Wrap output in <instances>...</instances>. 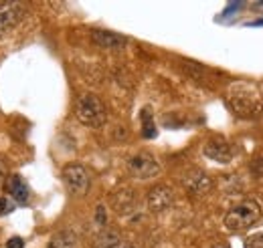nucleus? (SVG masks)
Here are the masks:
<instances>
[{"mask_svg":"<svg viewBox=\"0 0 263 248\" xmlns=\"http://www.w3.org/2000/svg\"><path fill=\"white\" fill-rule=\"evenodd\" d=\"M263 218V206L259 200L255 198H247L243 202H239L237 206H233L227 216H225V226L231 232H243L249 230L251 226H255Z\"/></svg>","mask_w":263,"mask_h":248,"instance_id":"f257e3e1","label":"nucleus"},{"mask_svg":"<svg viewBox=\"0 0 263 248\" xmlns=\"http://www.w3.org/2000/svg\"><path fill=\"white\" fill-rule=\"evenodd\" d=\"M229 103H231V107H233L239 115H243V117H253V115H257L263 107V99H261V95H259V91H257V87H253V85H249V83H239V85H235V87L231 89Z\"/></svg>","mask_w":263,"mask_h":248,"instance_id":"f03ea898","label":"nucleus"},{"mask_svg":"<svg viewBox=\"0 0 263 248\" xmlns=\"http://www.w3.org/2000/svg\"><path fill=\"white\" fill-rule=\"evenodd\" d=\"M75 113L81 123L93 127V129H99L107 121V109H105L103 101L93 93H85L83 97H79V101L75 105Z\"/></svg>","mask_w":263,"mask_h":248,"instance_id":"7ed1b4c3","label":"nucleus"},{"mask_svg":"<svg viewBox=\"0 0 263 248\" xmlns=\"http://www.w3.org/2000/svg\"><path fill=\"white\" fill-rule=\"evenodd\" d=\"M128 172L138 180H150L160 174V163L156 161V157L152 154L140 152L128 159Z\"/></svg>","mask_w":263,"mask_h":248,"instance_id":"20e7f679","label":"nucleus"},{"mask_svg":"<svg viewBox=\"0 0 263 248\" xmlns=\"http://www.w3.org/2000/svg\"><path fill=\"white\" fill-rule=\"evenodd\" d=\"M63 182H65L67 190L75 196H85L89 192V186H91L87 170L79 163H69L63 170Z\"/></svg>","mask_w":263,"mask_h":248,"instance_id":"39448f33","label":"nucleus"},{"mask_svg":"<svg viewBox=\"0 0 263 248\" xmlns=\"http://www.w3.org/2000/svg\"><path fill=\"white\" fill-rule=\"evenodd\" d=\"M148 208L152 212H164L166 208L174 202V194L168 186H154L148 192Z\"/></svg>","mask_w":263,"mask_h":248,"instance_id":"423d86ee","label":"nucleus"},{"mask_svg":"<svg viewBox=\"0 0 263 248\" xmlns=\"http://www.w3.org/2000/svg\"><path fill=\"white\" fill-rule=\"evenodd\" d=\"M91 40H93V45H98L99 49H124L128 45L126 36H122L118 32L103 31V29L91 31Z\"/></svg>","mask_w":263,"mask_h":248,"instance_id":"0eeeda50","label":"nucleus"},{"mask_svg":"<svg viewBox=\"0 0 263 248\" xmlns=\"http://www.w3.org/2000/svg\"><path fill=\"white\" fill-rule=\"evenodd\" d=\"M202 152L206 157H211L213 161H219V163H229L233 157V150L225 139H209L204 143Z\"/></svg>","mask_w":263,"mask_h":248,"instance_id":"6e6552de","label":"nucleus"},{"mask_svg":"<svg viewBox=\"0 0 263 248\" xmlns=\"http://www.w3.org/2000/svg\"><path fill=\"white\" fill-rule=\"evenodd\" d=\"M184 188H186L193 196H204L206 192H211L213 182H211V178H209L206 174H202L200 170H193V172H189L186 178H184Z\"/></svg>","mask_w":263,"mask_h":248,"instance_id":"1a4fd4ad","label":"nucleus"},{"mask_svg":"<svg viewBox=\"0 0 263 248\" xmlns=\"http://www.w3.org/2000/svg\"><path fill=\"white\" fill-rule=\"evenodd\" d=\"M23 6L21 4H0V36L10 31L21 18H23Z\"/></svg>","mask_w":263,"mask_h":248,"instance_id":"9d476101","label":"nucleus"},{"mask_svg":"<svg viewBox=\"0 0 263 248\" xmlns=\"http://www.w3.org/2000/svg\"><path fill=\"white\" fill-rule=\"evenodd\" d=\"M111 206L118 214H130L136 206V196L130 188H122L111 196Z\"/></svg>","mask_w":263,"mask_h":248,"instance_id":"9b49d317","label":"nucleus"},{"mask_svg":"<svg viewBox=\"0 0 263 248\" xmlns=\"http://www.w3.org/2000/svg\"><path fill=\"white\" fill-rule=\"evenodd\" d=\"M6 190H8V194H10L18 204H25V202L29 200V186H27L25 180H23L21 176H16V174H12V176L6 178Z\"/></svg>","mask_w":263,"mask_h":248,"instance_id":"f8f14e48","label":"nucleus"},{"mask_svg":"<svg viewBox=\"0 0 263 248\" xmlns=\"http://www.w3.org/2000/svg\"><path fill=\"white\" fill-rule=\"evenodd\" d=\"M47 248H77V234L73 230H61L49 240Z\"/></svg>","mask_w":263,"mask_h":248,"instance_id":"ddd939ff","label":"nucleus"},{"mask_svg":"<svg viewBox=\"0 0 263 248\" xmlns=\"http://www.w3.org/2000/svg\"><path fill=\"white\" fill-rule=\"evenodd\" d=\"M142 119H144V137H154V135H156V129H154V121H152V117H150V109H148V107L144 109Z\"/></svg>","mask_w":263,"mask_h":248,"instance_id":"4468645a","label":"nucleus"},{"mask_svg":"<svg viewBox=\"0 0 263 248\" xmlns=\"http://www.w3.org/2000/svg\"><path fill=\"white\" fill-rule=\"evenodd\" d=\"M245 248H263V232L261 234H253L245 240Z\"/></svg>","mask_w":263,"mask_h":248,"instance_id":"2eb2a0df","label":"nucleus"},{"mask_svg":"<svg viewBox=\"0 0 263 248\" xmlns=\"http://www.w3.org/2000/svg\"><path fill=\"white\" fill-rule=\"evenodd\" d=\"M96 220H98L99 226H105V222H107V216H105V206H98V212H96Z\"/></svg>","mask_w":263,"mask_h":248,"instance_id":"dca6fc26","label":"nucleus"},{"mask_svg":"<svg viewBox=\"0 0 263 248\" xmlns=\"http://www.w3.org/2000/svg\"><path fill=\"white\" fill-rule=\"evenodd\" d=\"M12 210V204L6 200V198H0V216H4V214H8Z\"/></svg>","mask_w":263,"mask_h":248,"instance_id":"f3484780","label":"nucleus"},{"mask_svg":"<svg viewBox=\"0 0 263 248\" xmlns=\"http://www.w3.org/2000/svg\"><path fill=\"white\" fill-rule=\"evenodd\" d=\"M251 170L255 172V176H263V157H257V159L251 163Z\"/></svg>","mask_w":263,"mask_h":248,"instance_id":"a211bd4d","label":"nucleus"},{"mask_svg":"<svg viewBox=\"0 0 263 248\" xmlns=\"http://www.w3.org/2000/svg\"><path fill=\"white\" fill-rule=\"evenodd\" d=\"M6 248H25V242H23V238L14 236V238H10V240H8Z\"/></svg>","mask_w":263,"mask_h":248,"instance_id":"6ab92c4d","label":"nucleus"},{"mask_svg":"<svg viewBox=\"0 0 263 248\" xmlns=\"http://www.w3.org/2000/svg\"><path fill=\"white\" fill-rule=\"evenodd\" d=\"M6 176H8V168H6V163L0 159V184L6 180Z\"/></svg>","mask_w":263,"mask_h":248,"instance_id":"aec40b11","label":"nucleus"},{"mask_svg":"<svg viewBox=\"0 0 263 248\" xmlns=\"http://www.w3.org/2000/svg\"><path fill=\"white\" fill-rule=\"evenodd\" d=\"M107 248H134V246L126 244V242H116V244H111V246H107Z\"/></svg>","mask_w":263,"mask_h":248,"instance_id":"412c9836","label":"nucleus"},{"mask_svg":"<svg viewBox=\"0 0 263 248\" xmlns=\"http://www.w3.org/2000/svg\"><path fill=\"white\" fill-rule=\"evenodd\" d=\"M213 248H229V246H227V244H215Z\"/></svg>","mask_w":263,"mask_h":248,"instance_id":"4be33fe9","label":"nucleus"}]
</instances>
